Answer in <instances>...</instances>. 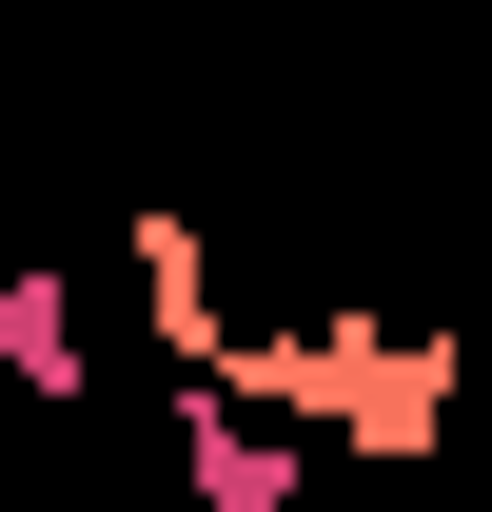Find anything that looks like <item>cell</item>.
<instances>
[{
	"instance_id": "obj_3",
	"label": "cell",
	"mask_w": 492,
	"mask_h": 512,
	"mask_svg": "<svg viewBox=\"0 0 492 512\" xmlns=\"http://www.w3.org/2000/svg\"><path fill=\"white\" fill-rule=\"evenodd\" d=\"M79 375H99V355H79V276H60V256H20V276H0V394L79 414Z\"/></svg>"
},
{
	"instance_id": "obj_1",
	"label": "cell",
	"mask_w": 492,
	"mask_h": 512,
	"mask_svg": "<svg viewBox=\"0 0 492 512\" xmlns=\"http://www.w3.org/2000/svg\"><path fill=\"white\" fill-rule=\"evenodd\" d=\"M178 473H197L217 512H296V493H315V434L256 414L237 375H178Z\"/></svg>"
},
{
	"instance_id": "obj_2",
	"label": "cell",
	"mask_w": 492,
	"mask_h": 512,
	"mask_svg": "<svg viewBox=\"0 0 492 512\" xmlns=\"http://www.w3.org/2000/svg\"><path fill=\"white\" fill-rule=\"evenodd\" d=\"M119 256H138V316H158V375H197V355H217V256H197V217L178 197H119Z\"/></svg>"
}]
</instances>
